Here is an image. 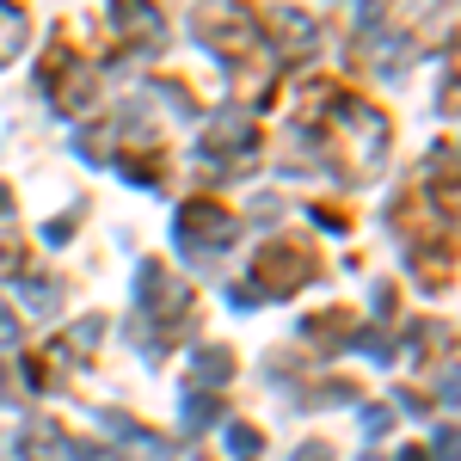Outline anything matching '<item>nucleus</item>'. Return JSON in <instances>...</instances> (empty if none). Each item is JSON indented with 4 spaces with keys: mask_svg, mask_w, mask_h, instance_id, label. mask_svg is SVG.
Masks as SVG:
<instances>
[{
    "mask_svg": "<svg viewBox=\"0 0 461 461\" xmlns=\"http://www.w3.org/2000/svg\"><path fill=\"white\" fill-rule=\"evenodd\" d=\"M43 93H50V105L62 111V117H80V111L93 105V68L74 56L68 43H56L50 50V68H43Z\"/></svg>",
    "mask_w": 461,
    "mask_h": 461,
    "instance_id": "nucleus-4",
    "label": "nucleus"
},
{
    "mask_svg": "<svg viewBox=\"0 0 461 461\" xmlns=\"http://www.w3.org/2000/svg\"><path fill=\"white\" fill-rule=\"evenodd\" d=\"M111 32L117 43H160V13L148 6V0H117V13H111Z\"/></svg>",
    "mask_w": 461,
    "mask_h": 461,
    "instance_id": "nucleus-9",
    "label": "nucleus"
},
{
    "mask_svg": "<svg viewBox=\"0 0 461 461\" xmlns=\"http://www.w3.org/2000/svg\"><path fill=\"white\" fill-rule=\"evenodd\" d=\"M136 295H142L148 326H160V332H154L160 345H167L173 332H191V326H197V295H191V284L178 277L173 265L148 258V265H142V277H136Z\"/></svg>",
    "mask_w": 461,
    "mask_h": 461,
    "instance_id": "nucleus-2",
    "label": "nucleus"
},
{
    "mask_svg": "<svg viewBox=\"0 0 461 461\" xmlns=\"http://www.w3.org/2000/svg\"><path fill=\"white\" fill-rule=\"evenodd\" d=\"M320 258L314 247H302V240H271V247L258 252V265H252V295H289V289L314 284Z\"/></svg>",
    "mask_w": 461,
    "mask_h": 461,
    "instance_id": "nucleus-3",
    "label": "nucleus"
},
{
    "mask_svg": "<svg viewBox=\"0 0 461 461\" xmlns=\"http://www.w3.org/2000/svg\"><path fill=\"white\" fill-rule=\"evenodd\" d=\"M314 221H320V228H339V234L351 228V215L339 210V203H314Z\"/></svg>",
    "mask_w": 461,
    "mask_h": 461,
    "instance_id": "nucleus-15",
    "label": "nucleus"
},
{
    "mask_svg": "<svg viewBox=\"0 0 461 461\" xmlns=\"http://www.w3.org/2000/svg\"><path fill=\"white\" fill-rule=\"evenodd\" d=\"M271 37H277V50H314V25L295 6H277L271 13Z\"/></svg>",
    "mask_w": 461,
    "mask_h": 461,
    "instance_id": "nucleus-10",
    "label": "nucleus"
},
{
    "mask_svg": "<svg viewBox=\"0 0 461 461\" xmlns=\"http://www.w3.org/2000/svg\"><path fill=\"white\" fill-rule=\"evenodd\" d=\"M197 43H210L215 56L240 62V50L252 43V19L240 6H210V13H197Z\"/></svg>",
    "mask_w": 461,
    "mask_h": 461,
    "instance_id": "nucleus-7",
    "label": "nucleus"
},
{
    "mask_svg": "<svg viewBox=\"0 0 461 461\" xmlns=\"http://www.w3.org/2000/svg\"><path fill=\"white\" fill-rule=\"evenodd\" d=\"M6 210H13V197H6V191H0V221H6Z\"/></svg>",
    "mask_w": 461,
    "mask_h": 461,
    "instance_id": "nucleus-19",
    "label": "nucleus"
},
{
    "mask_svg": "<svg viewBox=\"0 0 461 461\" xmlns=\"http://www.w3.org/2000/svg\"><path fill=\"white\" fill-rule=\"evenodd\" d=\"M215 412H221V406H215L210 393H185V425H191V430L215 425Z\"/></svg>",
    "mask_w": 461,
    "mask_h": 461,
    "instance_id": "nucleus-13",
    "label": "nucleus"
},
{
    "mask_svg": "<svg viewBox=\"0 0 461 461\" xmlns=\"http://www.w3.org/2000/svg\"><path fill=\"white\" fill-rule=\"evenodd\" d=\"M25 37H32V25H25V13L13 6V0H0V68L25 50Z\"/></svg>",
    "mask_w": 461,
    "mask_h": 461,
    "instance_id": "nucleus-11",
    "label": "nucleus"
},
{
    "mask_svg": "<svg viewBox=\"0 0 461 461\" xmlns=\"http://www.w3.org/2000/svg\"><path fill=\"white\" fill-rule=\"evenodd\" d=\"M295 461H332V449H326V443H302V449H295Z\"/></svg>",
    "mask_w": 461,
    "mask_h": 461,
    "instance_id": "nucleus-17",
    "label": "nucleus"
},
{
    "mask_svg": "<svg viewBox=\"0 0 461 461\" xmlns=\"http://www.w3.org/2000/svg\"><path fill=\"white\" fill-rule=\"evenodd\" d=\"M228 449H234V456H258V449H265V437H258L252 425H228Z\"/></svg>",
    "mask_w": 461,
    "mask_h": 461,
    "instance_id": "nucleus-14",
    "label": "nucleus"
},
{
    "mask_svg": "<svg viewBox=\"0 0 461 461\" xmlns=\"http://www.w3.org/2000/svg\"><path fill=\"white\" fill-rule=\"evenodd\" d=\"M0 345H19V320H13L6 302H0Z\"/></svg>",
    "mask_w": 461,
    "mask_h": 461,
    "instance_id": "nucleus-16",
    "label": "nucleus"
},
{
    "mask_svg": "<svg viewBox=\"0 0 461 461\" xmlns=\"http://www.w3.org/2000/svg\"><path fill=\"white\" fill-rule=\"evenodd\" d=\"M400 461H430V456L425 449H400Z\"/></svg>",
    "mask_w": 461,
    "mask_h": 461,
    "instance_id": "nucleus-18",
    "label": "nucleus"
},
{
    "mask_svg": "<svg viewBox=\"0 0 461 461\" xmlns=\"http://www.w3.org/2000/svg\"><path fill=\"white\" fill-rule=\"evenodd\" d=\"M326 136H332V154L351 178H375L382 173V154H388V117L363 99H345L332 93V111H326Z\"/></svg>",
    "mask_w": 461,
    "mask_h": 461,
    "instance_id": "nucleus-1",
    "label": "nucleus"
},
{
    "mask_svg": "<svg viewBox=\"0 0 461 461\" xmlns=\"http://www.w3.org/2000/svg\"><path fill=\"white\" fill-rule=\"evenodd\" d=\"M240 234V215H228L221 203H185L178 210V247L185 252H221L234 247Z\"/></svg>",
    "mask_w": 461,
    "mask_h": 461,
    "instance_id": "nucleus-6",
    "label": "nucleus"
},
{
    "mask_svg": "<svg viewBox=\"0 0 461 461\" xmlns=\"http://www.w3.org/2000/svg\"><path fill=\"white\" fill-rule=\"evenodd\" d=\"M252 148H258L252 117H215L203 130V160L215 173H252Z\"/></svg>",
    "mask_w": 461,
    "mask_h": 461,
    "instance_id": "nucleus-5",
    "label": "nucleus"
},
{
    "mask_svg": "<svg viewBox=\"0 0 461 461\" xmlns=\"http://www.w3.org/2000/svg\"><path fill=\"white\" fill-rule=\"evenodd\" d=\"M19 456L25 461H93V449L74 443L56 419H37V425H25V437H19Z\"/></svg>",
    "mask_w": 461,
    "mask_h": 461,
    "instance_id": "nucleus-8",
    "label": "nucleus"
},
{
    "mask_svg": "<svg viewBox=\"0 0 461 461\" xmlns=\"http://www.w3.org/2000/svg\"><path fill=\"white\" fill-rule=\"evenodd\" d=\"M228 375H234V357L221 351V345H210V351H197V382H203V388H221Z\"/></svg>",
    "mask_w": 461,
    "mask_h": 461,
    "instance_id": "nucleus-12",
    "label": "nucleus"
}]
</instances>
